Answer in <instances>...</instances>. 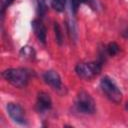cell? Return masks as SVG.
Returning <instances> with one entry per match:
<instances>
[{
    "instance_id": "1",
    "label": "cell",
    "mask_w": 128,
    "mask_h": 128,
    "mask_svg": "<svg viewBox=\"0 0 128 128\" xmlns=\"http://www.w3.org/2000/svg\"><path fill=\"white\" fill-rule=\"evenodd\" d=\"M3 78L17 88H24L30 78V73L24 68H9L2 72Z\"/></svg>"
},
{
    "instance_id": "2",
    "label": "cell",
    "mask_w": 128,
    "mask_h": 128,
    "mask_svg": "<svg viewBox=\"0 0 128 128\" xmlns=\"http://www.w3.org/2000/svg\"><path fill=\"white\" fill-rule=\"evenodd\" d=\"M102 69V61H93V62H83L79 63L76 68V74L85 80H90L96 77Z\"/></svg>"
},
{
    "instance_id": "3",
    "label": "cell",
    "mask_w": 128,
    "mask_h": 128,
    "mask_svg": "<svg viewBox=\"0 0 128 128\" xmlns=\"http://www.w3.org/2000/svg\"><path fill=\"white\" fill-rule=\"evenodd\" d=\"M100 87L103 93L106 95V97L110 101L116 104L122 101V92L110 77L104 76L100 81Z\"/></svg>"
},
{
    "instance_id": "4",
    "label": "cell",
    "mask_w": 128,
    "mask_h": 128,
    "mask_svg": "<svg viewBox=\"0 0 128 128\" xmlns=\"http://www.w3.org/2000/svg\"><path fill=\"white\" fill-rule=\"evenodd\" d=\"M75 109L77 112L84 115H90L95 112V102L89 93L84 90H81L78 93L75 101Z\"/></svg>"
},
{
    "instance_id": "5",
    "label": "cell",
    "mask_w": 128,
    "mask_h": 128,
    "mask_svg": "<svg viewBox=\"0 0 128 128\" xmlns=\"http://www.w3.org/2000/svg\"><path fill=\"white\" fill-rule=\"evenodd\" d=\"M7 109V113L10 116V118L18 123V124H26V118H25V113H24V109L16 103H8L6 106Z\"/></svg>"
},
{
    "instance_id": "6",
    "label": "cell",
    "mask_w": 128,
    "mask_h": 128,
    "mask_svg": "<svg viewBox=\"0 0 128 128\" xmlns=\"http://www.w3.org/2000/svg\"><path fill=\"white\" fill-rule=\"evenodd\" d=\"M44 81L55 90H60L62 88V81L59 74L54 70H48L43 74Z\"/></svg>"
},
{
    "instance_id": "7",
    "label": "cell",
    "mask_w": 128,
    "mask_h": 128,
    "mask_svg": "<svg viewBox=\"0 0 128 128\" xmlns=\"http://www.w3.org/2000/svg\"><path fill=\"white\" fill-rule=\"evenodd\" d=\"M32 28H33V31H34L37 39L39 40V42H41L42 44H45L46 39H47V30H46V27L43 24V22L40 19L33 20Z\"/></svg>"
},
{
    "instance_id": "8",
    "label": "cell",
    "mask_w": 128,
    "mask_h": 128,
    "mask_svg": "<svg viewBox=\"0 0 128 128\" xmlns=\"http://www.w3.org/2000/svg\"><path fill=\"white\" fill-rule=\"evenodd\" d=\"M36 107L40 113H44V112L50 110L52 107V101H51L49 94H47L45 92H40L37 97Z\"/></svg>"
},
{
    "instance_id": "9",
    "label": "cell",
    "mask_w": 128,
    "mask_h": 128,
    "mask_svg": "<svg viewBox=\"0 0 128 128\" xmlns=\"http://www.w3.org/2000/svg\"><path fill=\"white\" fill-rule=\"evenodd\" d=\"M20 55L21 57H23L24 59H34L35 58V51L33 49V47L30 46H24L22 47L21 51H20Z\"/></svg>"
},
{
    "instance_id": "10",
    "label": "cell",
    "mask_w": 128,
    "mask_h": 128,
    "mask_svg": "<svg viewBox=\"0 0 128 128\" xmlns=\"http://www.w3.org/2000/svg\"><path fill=\"white\" fill-rule=\"evenodd\" d=\"M35 4H36V10H37L38 15L40 17H43V15L46 13V10H47L46 1L45 0H35Z\"/></svg>"
},
{
    "instance_id": "11",
    "label": "cell",
    "mask_w": 128,
    "mask_h": 128,
    "mask_svg": "<svg viewBox=\"0 0 128 128\" xmlns=\"http://www.w3.org/2000/svg\"><path fill=\"white\" fill-rule=\"evenodd\" d=\"M52 8L57 12H62L65 9L66 0H50Z\"/></svg>"
},
{
    "instance_id": "12",
    "label": "cell",
    "mask_w": 128,
    "mask_h": 128,
    "mask_svg": "<svg viewBox=\"0 0 128 128\" xmlns=\"http://www.w3.org/2000/svg\"><path fill=\"white\" fill-rule=\"evenodd\" d=\"M119 51H120V47H119V45H118L117 43H115V42L109 43V44L107 45V47H106V52H107V54L110 55V56H114V55L118 54Z\"/></svg>"
},
{
    "instance_id": "13",
    "label": "cell",
    "mask_w": 128,
    "mask_h": 128,
    "mask_svg": "<svg viewBox=\"0 0 128 128\" xmlns=\"http://www.w3.org/2000/svg\"><path fill=\"white\" fill-rule=\"evenodd\" d=\"M93 2V0H70V3H71V7H72V11L74 13L77 12L79 6L82 4V3H89L91 4Z\"/></svg>"
},
{
    "instance_id": "14",
    "label": "cell",
    "mask_w": 128,
    "mask_h": 128,
    "mask_svg": "<svg viewBox=\"0 0 128 128\" xmlns=\"http://www.w3.org/2000/svg\"><path fill=\"white\" fill-rule=\"evenodd\" d=\"M54 31H55V36H56V40H57L58 44H61L62 43V33H61V29L57 22L54 23Z\"/></svg>"
},
{
    "instance_id": "15",
    "label": "cell",
    "mask_w": 128,
    "mask_h": 128,
    "mask_svg": "<svg viewBox=\"0 0 128 128\" xmlns=\"http://www.w3.org/2000/svg\"><path fill=\"white\" fill-rule=\"evenodd\" d=\"M12 1H13V0H1V7H2V11H3L6 7H8V6L12 3Z\"/></svg>"
},
{
    "instance_id": "16",
    "label": "cell",
    "mask_w": 128,
    "mask_h": 128,
    "mask_svg": "<svg viewBox=\"0 0 128 128\" xmlns=\"http://www.w3.org/2000/svg\"><path fill=\"white\" fill-rule=\"evenodd\" d=\"M123 36H124L126 39H128V28H127V29L124 31V33H123Z\"/></svg>"
},
{
    "instance_id": "17",
    "label": "cell",
    "mask_w": 128,
    "mask_h": 128,
    "mask_svg": "<svg viewBox=\"0 0 128 128\" xmlns=\"http://www.w3.org/2000/svg\"><path fill=\"white\" fill-rule=\"evenodd\" d=\"M126 109H128V102H127V104H126Z\"/></svg>"
}]
</instances>
